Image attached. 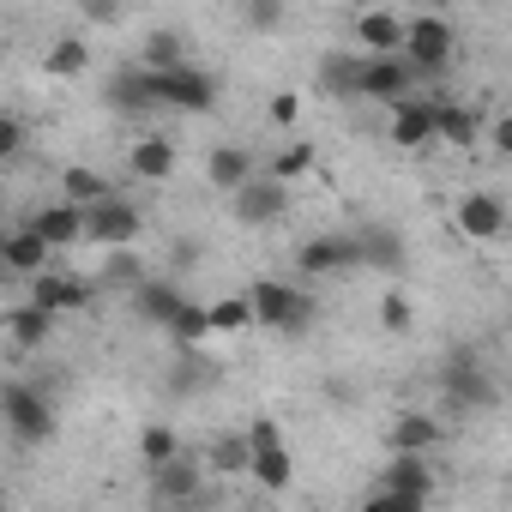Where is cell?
I'll use <instances>...</instances> for the list:
<instances>
[{
    "label": "cell",
    "mask_w": 512,
    "mask_h": 512,
    "mask_svg": "<svg viewBox=\"0 0 512 512\" xmlns=\"http://www.w3.org/2000/svg\"><path fill=\"white\" fill-rule=\"evenodd\" d=\"M428 500H434V464H428V452H392V464L380 470V482L368 494V506H386V512L428 506Z\"/></svg>",
    "instance_id": "6da1fadb"
},
{
    "label": "cell",
    "mask_w": 512,
    "mask_h": 512,
    "mask_svg": "<svg viewBox=\"0 0 512 512\" xmlns=\"http://www.w3.org/2000/svg\"><path fill=\"white\" fill-rule=\"evenodd\" d=\"M0 416H7V434L19 446H49L55 440V398L25 386V380H7V392H0Z\"/></svg>",
    "instance_id": "7a4b0ae2"
},
{
    "label": "cell",
    "mask_w": 512,
    "mask_h": 512,
    "mask_svg": "<svg viewBox=\"0 0 512 512\" xmlns=\"http://www.w3.org/2000/svg\"><path fill=\"white\" fill-rule=\"evenodd\" d=\"M229 211H235L241 229H272V223H284V211H290V181H284V175H247V181L229 193Z\"/></svg>",
    "instance_id": "3957f363"
},
{
    "label": "cell",
    "mask_w": 512,
    "mask_h": 512,
    "mask_svg": "<svg viewBox=\"0 0 512 512\" xmlns=\"http://www.w3.org/2000/svg\"><path fill=\"white\" fill-rule=\"evenodd\" d=\"M440 398L446 410H488L494 404V380L488 368L476 362V350H452L446 368H440Z\"/></svg>",
    "instance_id": "277c9868"
},
{
    "label": "cell",
    "mask_w": 512,
    "mask_h": 512,
    "mask_svg": "<svg viewBox=\"0 0 512 512\" xmlns=\"http://www.w3.org/2000/svg\"><path fill=\"white\" fill-rule=\"evenodd\" d=\"M139 235H145V211L133 199L109 193V199L85 205V241H97V247H133Z\"/></svg>",
    "instance_id": "5b68a950"
},
{
    "label": "cell",
    "mask_w": 512,
    "mask_h": 512,
    "mask_svg": "<svg viewBox=\"0 0 512 512\" xmlns=\"http://www.w3.org/2000/svg\"><path fill=\"white\" fill-rule=\"evenodd\" d=\"M416 85H422V73L410 67V55H368L362 49V91L356 97H368V103H404V97H416Z\"/></svg>",
    "instance_id": "8992f818"
},
{
    "label": "cell",
    "mask_w": 512,
    "mask_h": 512,
    "mask_svg": "<svg viewBox=\"0 0 512 512\" xmlns=\"http://www.w3.org/2000/svg\"><path fill=\"white\" fill-rule=\"evenodd\" d=\"M145 73H151V67H145ZM151 85H157V103H163V109H181V115H205V109L217 103V79L199 73L193 61H187V67H169V73H151Z\"/></svg>",
    "instance_id": "52a82bcc"
},
{
    "label": "cell",
    "mask_w": 512,
    "mask_h": 512,
    "mask_svg": "<svg viewBox=\"0 0 512 512\" xmlns=\"http://www.w3.org/2000/svg\"><path fill=\"white\" fill-rule=\"evenodd\" d=\"M247 296H253L260 326H272V332H302V326H308V296H302L296 284H284V278H260Z\"/></svg>",
    "instance_id": "ba28073f"
},
{
    "label": "cell",
    "mask_w": 512,
    "mask_h": 512,
    "mask_svg": "<svg viewBox=\"0 0 512 512\" xmlns=\"http://www.w3.org/2000/svg\"><path fill=\"white\" fill-rule=\"evenodd\" d=\"M404 55H410V67H416L422 79H434V73H446V61H452V25H446L440 13H422V19H410V37H404Z\"/></svg>",
    "instance_id": "9c48e42d"
},
{
    "label": "cell",
    "mask_w": 512,
    "mask_h": 512,
    "mask_svg": "<svg viewBox=\"0 0 512 512\" xmlns=\"http://www.w3.org/2000/svg\"><path fill=\"white\" fill-rule=\"evenodd\" d=\"M296 272H308V278L368 272V266H362V241H356V235H314V241L296 253Z\"/></svg>",
    "instance_id": "30bf717a"
},
{
    "label": "cell",
    "mask_w": 512,
    "mask_h": 512,
    "mask_svg": "<svg viewBox=\"0 0 512 512\" xmlns=\"http://www.w3.org/2000/svg\"><path fill=\"white\" fill-rule=\"evenodd\" d=\"M428 139H440V103H428V97L392 103V145L398 151H422Z\"/></svg>",
    "instance_id": "8fae6325"
},
{
    "label": "cell",
    "mask_w": 512,
    "mask_h": 512,
    "mask_svg": "<svg viewBox=\"0 0 512 512\" xmlns=\"http://www.w3.org/2000/svg\"><path fill=\"white\" fill-rule=\"evenodd\" d=\"M49 253H55V241L37 223H19V229H7V241H0V260H7V272H19V278L49 272Z\"/></svg>",
    "instance_id": "7c38bea8"
},
{
    "label": "cell",
    "mask_w": 512,
    "mask_h": 512,
    "mask_svg": "<svg viewBox=\"0 0 512 512\" xmlns=\"http://www.w3.org/2000/svg\"><path fill=\"white\" fill-rule=\"evenodd\" d=\"M440 440H446V428H440V416H428V410H398V416L386 422V452H428V458H434Z\"/></svg>",
    "instance_id": "4fadbf2b"
},
{
    "label": "cell",
    "mask_w": 512,
    "mask_h": 512,
    "mask_svg": "<svg viewBox=\"0 0 512 512\" xmlns=\"http://www.w3.org/2000/svg\"><path fill=\"white\" fill-rule=\"evenodd\" d=\"M103 103L121 109V115H139V121H145L151 109H163V103H157V85H151L145 67H133V73H109V79H103Z\"/></svg>",
    "instance_id": "5bb4252c"
},
{
    "label": "cell",
    "mask_w": 512,
    "mask_h": 512,
    "mask_svg": "<svg viewBox=\"0 0 512 512\" xmlns=\"http://www.w3.org/2000/svg\"><path fill=\"white\" fill-rule=\"evenodd\" d=\"M404 37H410V19H398V13H386V7H374V13L356 19V43H362L368 55H404Z\"/></svg>",
    "instance_id": "9a60e30c"
},
{
    "label": "cell",
    "mask_w": 512,
    "mask_h": 512,
    "mask_svg": "<svg viewBox=\"0 0 512 512\" xmlns=\"http://www.w3.org/2000/svg\"><path fill=\"white\" fill-rule=\"evenodd\" d=\"M458 229H464L470 241H500V235H506V205H500L494 193H464V199H458Z\"/></svg>",
    "instance_id": "2e32d148"
},
{
    "label": "cell",
    "mask_w": 512,
    "mask_h": 512,
    "mask_svg": "<svg viewBox=\"0 0 512 512\" xmlns=\"http://www.w3.org/2000/svg\"><path fill=\"white\" fill-rule=\"evenodd\" d=\"M55 308H43V302H25V308H13L7 314V338L19 344V350H49V332H55Z\"/></svg>",
    "instance_id": "e0dca14e"
},
{
    "label": "cell",
    "mask_w": 512,
    "mask_h": 512,
    "mask_svg": "<svg viewBox=\"0 0 512 512\" xmlns=\"http://www.w3.org/2000/svg\"><path fill=\"white\" fill-rule=\"evenodd\" d=\"M247 175H260V169H253V151H247V145H217V151L205 157V181H211L217 193H235Z\"/></svg>",
    "instance_id": "ac0fdd59"
},
{
    "label": "cell",
    "mask_w": 512,
    "mask_h": 512,
    "mask_svg": "<svg viewBox=\"0 0 512 512\" xmlns=\"http://www.w3.org/2000/svg\"><path fill=\"white\" fill-rule=\"evenodd\" d=\"M356 241H362V266L368 272H404V235L398 229H356Z\"/></svg>",
    "instance_id": "d6986e66"
},
{
    "label": "cell",
    "mask_w": 512,
    "mask_h": 512,
    "mask_svg": "<svg viewBox=\"0 0 512 512\" xmlns=\"http://www.w3.org/2000/svg\"><path fill=\"white\" fill-rule=\"evenodd\" d=\"M85 284L79 278H67V272H37L31 278V302H43V308H55V314H73V308H85Z\"/></svg>",
    "instance_id": "ffe728a7"
},
{
    "label": "cell",
    "mask_w": 512,
    "mask_h": 512,
    "mask_svg": "<svg viewBox=\"0 0 512 512\" xmlns=\"http://www.w3.org/2000/svg\"><path fill=\"white\" fill-rule=\"evenodd\" d=\"M133 308H139V314H145L151 326H169V320H175V314L187 308V296H181V290H175L169 278H145V284L133 290Z\"/></svg>",
    "instance_id": "44dd1931"
},
{
    "label": "cell",
    "mask_w": 512,
    "mask_h": 512,
    "mask_svg": "<svg viewBox=\"0 0 512 512\" xmlns=\"http://www.w3.org/2000/svg\"><path fill=\"white\" fill-rule=\"evenodd\" d=\"M127 169H133L139 181H169V175H175V145L157 139V133H145V139L127 151Z\"/></svg>",
    "instance_id": "7402d4cb"
},
{
    "label": "cell",
    "mask_w": 512,
    "mask_h": 512,
    "mask_svg": "<svg viewBox=\"0 0 512 512\" xmlns=\"http://www.w3.org/2000/svg\"><path fill=\"white\" fill-rule=\"evenodd\" d=\"M55 247H73V241H85V205H73V199H61V205H43L37 217H31Z\"/></svg>",
    "instance_id": "603a6c76"
},
{
    "label": "cell",
    "mask_w": 512,
    "mask_h": 512,
    "mask_svg": "<svg viewBox=\"0 0 512 512\" xmlns=\"http://www.w3.org/2000/svg\"><path fill=\"white\" fill-rule=\"evenodd\" d=\"M151 488H157V500H199V464H187V458L151 464Z\"/></svg>",
    "instance_id": "cb8c5ba5"
},
{
    "label": "cell",
    "mask_w": 512,
    "mask_h": 512,
    "mask_svg": "<svg viewBox=\"0 0 512 512\" xmlns=\"http://www.w3.org/2000/svg\"><path fill=\"white\" fill-rule=\"evenodd\" d=\"M43 73H49V79H79V73H91V49H85V37H55L49 55H43Z\"/></svg>",
    "instance_id": "d4e9b609"
},
{
    "label": "cell",
    "mask_w": 512,
    "mask_h": 512,
    "mask_svg": "<svg viewBox=\"0 0 512 512\" xmlns=\"http://www.w3.org/2000/svg\"><path fill=\"white\" fill-rule=\"evenodd\" d=\"M139 67H151V73L187 67V43H181L175 31H145V43H139Z\"/></svg>",
    "instance_id": "484cf974"
},
{
    "label": "cell",
    "mask_w": 512,
    "mask_h": 512,
    "mask_svg": "<svg viewBox=\"0 0 512 512\" xmlns=\"http://www.w3.org/2000/svg\"><path fill=\"white\" fill-rule=\"evenodd\" d=\"M253 476H260L266 494H284L290 488V446L284 440L278 446H260V452H253Z\"/></svg>",
    "instance_id": "4316f807"
},
{
    "label": "cell",
    "mask_w": 512,
    "mask_h": 512,
    "mask_svg": "<svg viewBox=\"0 0 512 512\" xmlns=\"http://www.w3.org/2000/svg\"><path fill=\"white\" fill-rule=\"evenodd\" d=\"M61 193L73 199V205H97V199H109L115 187L97 175V169H85V163H73V169H61Z\"/></svg>",
    "instance_id": "83f0119b"
},
{
    "label": "cell",
    "mask_w": 512,
    "mask_h": 512,
    "mask_svg": "<svg viewBox=\"0 0 512 512\" xmlns=\"http://www.w3.org/2000/svg\"><path fill=\"white\" fill-rule=\"evenodd\" d=\"M205 464H211V470H223V476H235V470H253V440H247V434H223V440H211Z\"/></svg>",
    "instance_id": "f1b7e54d"
},
{
    "label": "cell",
    "mask_w": 512,
    "mask_h": 512,
    "mask_svg": "<svg viewBox=\"0 0 512 512\" xmlns=\"http://www.w3.org/2000/svg\"><path fill=\"white\" fill-rule=\"evenodd\" d=\"M97 278L115 284V290H139V284H145V260H139L133 247H109V266H103Z\"/></svg>",
    "instance_id": "f546056e"
},
{
    "label": "cell",
    "mask_w": 512,
    "mask_h": 512,
    "mask_svg": "<svg viewBox=\"0 0 512 512\" xmlns=\"http://www.w3.org/2000/svg\"><path fill=\"white\" fill-rule=\"evenodd\" d=\"M211 326H217V332H247V326H260L253 296H223V302H211Z\"/></svg>",
    "instance_id": "4dcf8cb0"
},
{
    "label": "cell",
    "mask_w": 512,
    "mask_h": 512,
    "mask_svg": "<svg viewBox=\"0 0 512 512\" xmlns=\"http://www.w3.org/2000/svg\"><path fill=\"white\" fill-rule=\"evenodd\" d=\"M476 127H482V121H476L470 109L440 103V139H446V145H470V139H476Z\"/></svg>",
    "instance_id": "1f68e13d"
},
{
    "label": "cell",
    "mask_w": 512,
    "mask_h": 512,
    "mask_svg": "<svg viewBox=\"0 0 512 512\" xmlns=\"http://www.w3.org/2000/svg\"><path fill=\"white\" fill-rule=\"evenodd\" d=\"M169 332L181 338V344H199V338H211L217 326H211V308H199V302H187L175 320H169Z\"/></svg>",
    "instance_id": "d6a6232c"
},
{
    "label": "cell",
    "mask_w": 512,
    "mask_h": 512,
    "mask_svg": "<svg viewBox=\"0 0 512 512\" xmlns=\"http://www.w3.org/2000/svg\"><path fill=\"white\" fill-rule=\"evenodd\" d=\"M241 13H247V31H278L290 0H241Z\"/></svg>",
    "instance_id": "836d02e7"
},
{
    "label": "cell",
    "mask_w": 512,
    "mask_h": 512,
    "mask_svg": "<svg viewBox=\"0 0 512 512\" xmlns=\"http://www.w3.org/2000/svg\"><path fill=\"white\" fill-rule=\"evenodd\" d=\"M320 85L356 97V91H362V61H326V67H320Z\"/></svg>",
    "instance_id": "e575fe53"
},
{
    "label": "cell",
    "mask_w": 512,
    "mask_h": 512,
    "mask_svg": "<svg viewBox=\"0 0 512 512\" xmlns=\"http://www.w3.org/2000/svg\"><path fill=\"white\" fill-rule=\"evenodd\" d=\"M410 320H416L410 296H404V290H386V296H380V326H386V332H410Z\"/></svg>",
    "instance_id": "d590c367"
},
{
    "label": "cell",
    "mask_w": 512,
    "mask_h": 512,
    "mask_svg": "<svg viewBox=\"0 0 512 512\" xmlns=\"http://www.w3.org/2000/svg\"><path fill=\"white\" fill-rule=\"evenodd\" d=\"M79 13L97 25V31H115L127 19V0H79Z\"/></svg>",
    "instance_id": "8d00e7d4"
},
{
    "label": "cell",
    "mask_w": 512,
    "mask_h": 512,
    "mask_svg": "<svg viewBox=\"0 0 512 512\" xmlns=\"http://www.w3.org/2000/svg\"><path fill=\"white\" fill-rule=\"evenodd\" d=\"M314 169V151L308 145H284L278 157H272V175H284V181H296V175H308Z\"/></svg>",
    "instance_id": "74e56055"
},
{
    "label": "cell",
    "mask_w": 512,
    "mask_h": 512,
    "mask_svg": "<svg viewBox=\"0 0 512 512\" xmlns=\"http://www.w3.org/2000/svg\"><path fill=\"white\" fill-rule=\"evenodd\" d=\"M139 458H145V464H169V458H175V434H169V428H145V434H139Z\"/></svg>",
    "instance_id": "f35d334b"
},
{
    "label": "cell",
    "mask_w": 512,
    "mask_h": 512,
    "mask_svg": "<svg viewBox=\"0 0 512 512\" xmlns=\"http://www.w3.org/2000/svg\"><path fill=\"white\" fill-rule=\"evenodd\" d=\"M296 115H302L296 91H278V97H272V121H278V127H296Z\"/></svg>",
    "instance_id": "ab89813d"
},
{
    "label": "cell",
    "mask_w": 512,
    "mask_h": 512,
    "mask_svg": "<svg viewBox=\"0 0 512 512\" xmlns=\"http://www.w3.org/2000/svg\"><path fill=\"white\" fill-rule=\"evenodd\" d=\"M19 145H25V127L19 121H0V157H19Z\"/></svg>",
    "instance_id": "60d3db41"
},
{
    "label": "cell",
    "mask_w": 512,
    "mask_h": 512,
    "mask_svg": "<svg viewBox=\"0 0 512 512\" xmlns=\"http://www.w3.org/2000/svg\"><path fill=\"white\" fill-rule=\"evenodd\" d=\"M247 440H253V452H260V446H278L284 434H278V422H266V416H260V422L247 428Z\"/></svg>",
    "instance_id": "b9f144b4"
},
{
    "label": "cell",
    "mask_w": 512,
    "mask_h": 512,
    "mask_svg": "<svg viewBox=\"0 0 512 512\" xmlns=\"http://www.w3.org/2000/svg\"><path fill=\"white\" fill-rule=\"evenodd\" d=\"M494 151H500V157H512V115H500V121H494Z\"/></svg>",
    "instance_id": "7bdbcfd3"
},
{
    "label": "cell",
    "mask_w": 512,
    "mask_h": 512,
    "mask_svg": "<svg viewBox=\"0 0 512 512\" xmlns=\"http://www.w3.org/2000/svg\"><path fill=\"white\" fill-rule=\"evenodd\" d=\"M175 266H187V260H199V241H175V253H169Z\"/></svg>",
    "instance_id": "ee69618b"
},
{
    "label": "cell",
    "mask_w": 512,
    "mask_h": 512,
    "mask_svg": "<svg viewBox=\"0 0 512 512\" xmlns=\"http://www.w3.org/2000/svg\"><path fill=\"white\" fill-rule=\"evenodd\" d=\"M434 7H452V0H434Z\"/></svg>",
    "instance_id": "f6af8a7d"
}]
</instances>
